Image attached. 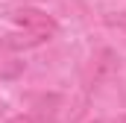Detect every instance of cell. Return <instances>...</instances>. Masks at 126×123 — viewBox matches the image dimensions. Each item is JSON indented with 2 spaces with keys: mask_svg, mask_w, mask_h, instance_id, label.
Wrapping results in <instances>:
<instances>
[{
  "mask_svg": "<svg viewBox=\"0 0 126 123\" xmlns=\"http://www.w3.org/2000/svg\"><path fill=\"white\" fill-rule=\"evenodd\" d=\"M44 41H50V35L24 30V32H15V35H6V38H3V50H30V47L44 44Z\"/></svg>",
  "mask_w": 126,
  "mask_h": 123,
  "instance_id": "cell-4",
  "label": "cell"
},
{
  "mask_svg": "<svg viewBox=\"0 0 126 123\" xmlns=\"http://www.w3.org/2000/svg\"><path fill=\"white\" fill-rule=\"evenodd\" d=\"M106 24H109L111 30H117V32L126 35V12H111V15H106Z\"/></svg>",
  "mask_w": 126,
  "mask_h": 123,
  "instance_id": "cell-5",
  "label": "cell"
},
{
  "mask_svg": "<svg viewBox=\"0 0 126 123\" xmlns=\"http://www.w3.org/2000/svg\"><path fill=\"white\" fill-rule=\"evenodd\" d=\"M15 24H18L21 30L44 32V35H53V32L59 30L56 21H53L47 12H41V9H18V12H15Z\"/></svg>",
  "mask_w": 126,
  "mask_h": 123,
  "instance_id": "cell-2",
  "label": "cell"
},
{
  "mask_svg": "<svg viewBox=\"0 0 126 123\" xmlns=\"http://www.w3.org/2000/svg\"><path fill=\"white\" fill-rule=\"evenodd\" d=\"M114 70H117V59H114V53L109 50V47H103V50H97L94 56H91V64H88V88H97L100 82H106V79H111L114 76Z\"/></svg>",
  "mask_w": 126,
  "mask_h": 123,
  "instance_id": "cell-1",
  "label": "cell"
},
{
  "mask_svg": "<svg viewBox=\"0 0 126 123\" xmlns=\"http://www.w3.org/2000/svg\"><path fill=\"white\" fill-rule=\"evenodd\" d=\"M0 114H3V106H0Z\"/></svg>",
  "mask_w": 126,
  "mask_h": 123,
  "instance_id": "cell-8",
  "label": "cell"
},
{
  "mask_svg": "<svg viewBox=\"0 0 126 123\" xmlns=\"http://www.w3.org/2000/svg\"><path fill=\"white\" fill-rule=\"evenodd\" d=\"M91 123H126V114H120V117H103V120H91Z\"/></svg>",
  "mask_w": 126,
  "mask_h": 123,
  "instance_id": "cell-7",
  "label": "cell"
},
{
  "mask_svg": "<svg viewBox=\"0 0 126 123\" xmlns=\"http://www.w3.org/2000/svg\"><path fill=\"white\" fill-rule=\"evenodd\" d=\"M59 108H62V97H59V94H41V97L32 100L30 114L38 123H53L56 114H59Z\"/></svg>",
  "mask_w": 126,
  "mask_h": 123,
  "instance_id": "cell-3",
  "label": "cell"
},
{
  "mask_svg": "<svg viewBox=\"0 0 126 123\" xmlns=\"http://www.w3.org/2000/svg\"><path fill=\"white\" fill-rule=\"evenodd\" d=\"M3 123H38V120L32 117L30 111H24V114H15V117H9V120H3Z\"/></svg>",
  "mask_w": 126,
  "mask_h": 123,
  "instance_id": "cell-6",
  "label": "cell"
}]
</instances>
